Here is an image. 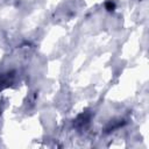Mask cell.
I'll use <instances>...</instances> for the list:
<instances>
[{"instance_id": "obj_1", "label": "cell", "mask_w": 149, "mask_h": 149, "mask_svg": "<svg viewBox=\"0 0 149 149\" xmlns=\"http://www.w3.org/2000/svg\"><path fill=\"white\" fill-rule=\"evenodd\" d=\"M88 120H90V115L88 114H86V113H81L80 115H78V118H77V120H76V125L78 126H84V125H86L87 122H88Z\"/></svg>"}, {"instance_id": "obj_2", "label": "cell", "mask_w": 149, "mask_h": 149, "mask_svg": "<svg viewBox=\"0 0 149 149\" xmlns=\"http://www.w3.org/2000/svg\"><path fill=\"white\" fill-rule=\"evenodd\" d=\"M105 8H106L107 10L112 12V10H114V8H115V3H114L112 0H107V1L105 2Z\"/></svg>"}]
</instances>
